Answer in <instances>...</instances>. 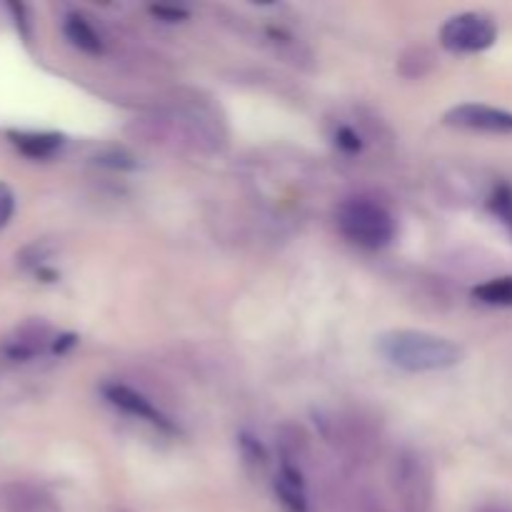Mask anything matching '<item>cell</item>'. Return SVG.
<instances>
[{
    "label": "cell",
    "mask_w": 512,
    "mask_h": 512,
    "mask_svg": "<svg viewBox=\"0 0 512 512\" xmlns=\"http://www.w3.org/2000/svg\"><path fill=\"white\" fill-rule=\"evenodd\" d=\"M375 350L385 363L405 373H440L463 360L458 343L425 330H388L378 338Z\"/></svg>",
    "instance_id": "6da1fadb"
},
{
    "label": "cell",
    "mask_w": 512,
    "mask_h": 512,
    "mask_svg": "<svg viewBox=\"0 0 512 512\" xmlns=\"http://www.w3.org/2000/svg\"><path fill=\"white\" fill-rule=\"evenodd\" d=\"M138 128L148 143L168 145L175 150H200V153H213L220 135V123L213 113L203 108H175L170 113H158L153 118H140Z\"/></svg>",
    "instance_id": "7a4b0ae2"
},
{
    "label": "cell",
    "mask_w": 512,
    "mask_h": 512,
    "mask_svg": "<svg viewBox=\"0 0 512 512\" xmlns=\"http://www.w3.org/2000/svg\"><path fill=\"white\" fill-rule=\"evenodd\" d=\"M388 485L398 512H433L435 475L428 460L413 448H403L388 465Z\"/></svg>",
    "instance_id": "3957f363"
},
{
    "label": "cell",
    "mask_w": 512,
    "mask_h": 512,
    "mask_svg": "<svg viewBox=\"0 0 512 512\" xmlns=\"http://www.w3.org/2000/svg\"><path fill=\"white\" fill-rule=\"evenodd\" d=\"M338 230L345 240L365 250L388 248L395 238V218L373 198H350L338 208Z\"/></svg>",
    "instance_id": "277c9868"
},
{
    "label": "cell",
    "mask_w": 512,
    "mask_h": 512,
    "mask_svg": "<svg viewBox=\"0 0 512 512\" xmlns=\"http://www.w3.org/2000/svg\"><path fill=\"white\" fill-rule=\"evenodd\" d=\"M498 40V25L485 13H460L440 28V45L450 53H483Z\"/></svg>",
    "instance_id": "5b68a950"
},
{
    "label": "cell",
    "mask_w": 512,
    "mask_h": 512,
    "mask_svg": "<svg viewBox=\"0 0 512 512\" xmlns=\"http://www.w3.org/2000/svg\"><path fill=\"white\" fill-rule=\"evenodd\" d=\"M318 425L323 438L338 450L343 458L360 463L368 458L373 450V435H370L368 425L358 418V415L345 413H320Z\"/></svg>",
    "instance_id": "8992f818"
},
{
    "label": "cell",
    "mask_w": 512,
    "mask_h": 512,
    "mask_svg": "<svg viewBox=\"0 0 512 512\" xmlns=\"http://www.w3.org/2000/svg\"><path fill=\"white\" fill-rule=\"evenodd\" d=\"M103 395H105V400L113 405V408L123 410L125 415H133V418L143 420V423H148L150 428L160 430V433H168V435L180 433L178 425H175V420H170L168 415H165L163 410L153 403V400L145 398L140 390L130 388V385L108 383V385H103Z\"/></svg>",
    "instance_id": "52a82bcc"
},
{
    "label": "cell",
    "mask_w": 512,
    "mask_h": 512,
    "mask_svg": "<svg viewBox=\"0 0 512 512\" xmlns=\"http://www.w3.org/2000/svg\"><path fill=\"white\" fill-rule=\"evenodd\" d=\"M445 125L450 128L475 130V133L490 135H512V113L503 108L483 103H463L455 105L445 113Z\"/></svg>",
    "instance_id": "ba28073f"
},
{
    "label": "cell",
    "mask_w": 512,
    "mask_h": 512,
    "mask_svg": "<svg viewBox=\"0 0 512 512\" xmlns=\"http://www.w3.org/2000/svg\"><path fill=\"white\" fill-rule=\"evenodd\" d=\"M308 463L300 460L280 458L278 475H275V495L285 512H310V495H308Z\"/></svg>",
    "instance_id": "9c48e42d"
},
{
    "label": "cell",
    "mask_w": 512,
    "mask_h": 512,
    "mask_svg": "<svg viewBox=\"0 0 512 512\" xmlns=\"http://www.w3.org/2000/svg\"><path fill=\"white\" fill-rule=\"evenodd\" d=\"M55 348L58 350V338L53 335V330L43 323H25L5 340L3 350L15 360H28L38 358L45 350Z\"/></svg>",
    "instance_id": "30bf717a"
},
{
    "label": "cell",
    "mask_w": 512,
    "mask_h": 512,
    "mask_svg": "<svg viewBox=\"0 0 512 512\" xmlns=\"http://www.w3.org/2000/svg\"><path fill=\"white\" fill-rule=\"evenodd\" d=\"M5 512H60V503L33 483H10L3 490Z\"/></svg>",
    "instance_id": "8fae6325"
},
{
    "label": "cell",
    "mask_w": 512,
    "mask_h": 512,
    "mask_svg": "<svg viewBox=\"0 0 512 512\" xmlns=\"http://www.w3.org/2000/svg\"><path fill=\"white\" fill-rule=\"evenodd\" d=\"M63 33H65V38H68L75 48L83 50V53H88V55L103 53V35L95 30V25L90 23L85 15H80V13L65 15Z\"/></svg>",
    "instance_id": "7c38bea8"
},
{
    "label": "cell",
    "mask_w": 512,
    "mask_h": 512,
    "mask_svg": "<svg viewBox=\"0 0 512 512\" xmlns=\"http://www.w3.org/2000/svg\"><path fill=\"white\" fill-rule=\"evenodd\" d=\"M13 145L20 153L30 155V158H50L63 145V135L58 133H13Z\"/></svg>",
    "instance_id": "4fadbf2b"
},
{
    "label": "cell",
    "mask_w": 512,
    "mask_h": 512,
    "mask_svg": "<svg viewBox=\"0 0 512 512\" xmlns=\"http://www.w3.org/2000/svg\"><path fill=\"white\" fill-rule=\"evenodd\" d=\"M473 298L485 305H498V308H510L512 305V275L493 278L488 283L478 285L473 290Z\"/></svg>",
    "instance_id": "5bb4252c"
},
{
    "label": "cell",
    "mask_w": 512,
    "mask_h": 512,
    "mask_svg": "<svg viewBox=\"0 0 512 512\" xmlns=\"http://www.w3.org/2000/svg\"><path fill=\"white\" fill-rule=\"evenodd\" d=\"M238 445H240V455H243V463L248 465L250 470L263 473V470L268 468V453H265L263 443H260L258 438H253L250 433H240Z\"/></svg>",
    "instance_id": "9a60e30c"
},
{
    "label": "cell",
    "mask_w": 512,
    "mask_h": 512,
    "mask_svg": "<svg viewBox=\"0 0 512 512\" xmlns=\"http://www.w3.org/2000/svg\"><path fill=\"white\" fill-rule=\"evenodd\" d=\"M488 208L493 210L495 218L512 230V188L510 185H498L488 200Z\"/></svg>",
    "instance_id": "2e32d148"
},
{
    "label": "cell",
    "mask_w": 512,
    "mask_h": 512,
    "mask_svg": "<svg viewBox=\"0 0 512 512\" xmlns=\"http://www.w3.org/2000/svg\"><path fill=\"white\" fill-rule=\"evenodd\" d=\"M348 512H393V510L380 500V495L365 490V493H358V498L348 505Z\"/></svg>",
    "instance_id": "e0dca14e"
},
{
    "label": "cell",
    "mask_w": 512,
    "mask_h": 512,
    "mask_svg": "<svg viewBox=\"0 0 512 512\" xmlns=\"http://www.w3.org/2000/svg\"><path fill=\"white\" fill-rule=\"evenodd\" d=\"M335 145L343 148L345 153H360V150H363V140H360L358 130L350 128V125L338 128V133H335Z\"/></svg>",
    "instance_id": "ac0fdd59"
},
{
    "label": "cell",
    "mask_w": 512,
    "mask_h": 512,
    "mask_svg": "<svg viewBox=\"0 0 512 512\" xmlns=\"http://www.w3.org/2000/svg\"><path fill=\"white\" fill-rule=\"evenodd\" d=\"M15 210V195L5 183H0V230L10 223Z\"/></svg>",
    "instance_id": "d6986e66"
},
{
    "label": "cell",
    "mask_w": 512,
    "mask_h": 512,
    "mask_svg": "<svg viewBox=\"0 0 512 512\" xmlns=\"http://www.w3.org/2000/svg\"><path fill=\"white\" fill-rule=\"evenodd\" d=\"M150 10H153V13L155 15H160V18H168L170 20V23H173V20H178V18H185V15H188V13H185V10H170V8H150Z\"/></svg>",
    "instance_id": "ffe728a7"
},
{
    "label": "cell",
    "mask_w": 512,
    "mask_h": 512,
    "mask_svg": "<svg viewBox=\"0 0 512 512\" xmlns=\"http://www.w3.org/2000/svg\"><path fill=\"white\" fill-rule=\"evenodd\" d=\"M475 512H512V508H505V505H495V503H488V505H480Z\"/></svg>",
    "instance_id": "44dd1931"
}]
</instances>
